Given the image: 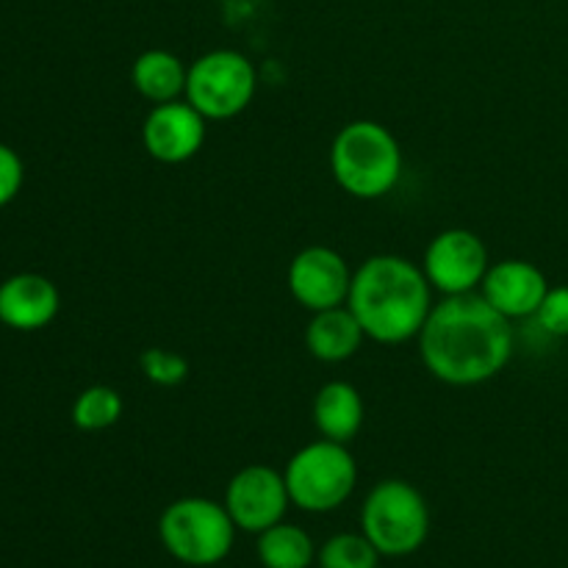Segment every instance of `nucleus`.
I'll return each instance as SVG.
<instances>
[{"instance_id": "nucleus-9", "label": "nucleus", "mask_w": 568, "mask_h": 568, "mask_svg": "<svg viewBox=\"0 0 568 568\" xmlns=\"http://www.w3.org/2000/svg\"><path fill=\"white\" fill-rule=\"evenodd\" d=\"M353 272L355 270H349L347 258L338 250L311 244V247L300 250L288 264L286 286L294 303L316 314V311L347 305Z\"/></svg>"}, {"instance_id": "nucleus-10", "label": "nucleus", "mask_w": 568, "mask_h": 568, "mask_svg": "<svg viewBox=\"0 0 568 568\" xmlns=\"http://www.w3.org/2000/svg\"><path fill=\"white\" fill-rule=\"evenodd\" d=\"M231 514L233 525L244 532H264L272 525L283 521L286 508L292 505L283 471L272 466H244L231 477L222 503Z\"/></svg>"}, {"instance_id": "nucleus-5", "label": "nucleus", "mask_w": 568, "mask_h": 568, "mask_svg": "<svg viewBox=\"0 0 568 568\" xmlns=\"http://www.w3.org/2000/svg\"><path fill=\"white\" fill-rule=\"evenodd\" d=\"M283 477H286L292 505L308 514H327V510L342 508L355 491L358 464L347 444L320 438L300 447L288 458Z\"/></svg>"}, {"instance_id": "nucleus-11", "label": "nucleus", "mask_w": 568, "mask_h": 568, "mask_svg": "<svg viewBox=\"0 0 568 568\" xmlns=\"http://www.w3.org/2000/svg\"><path fill=\"white\" fill-rule=\"evenodd\" d=\"M205 116L186 100H170L148 111L142 122V144L159 164H183L205 144Z\"/></svg>"}, {"instance_id": "nucleus-19", "label": "nucleus", "mask_w": 568, "mask_h": 568, "mask_svg": "<svg viewBox=\"0 0 568 568\" xmlns=\"http://www.w3.org/2000/svg\"><path fill=\"white\" fill-rule=\"evenodd\" d=\"M381 552L361 532H338L320 549V568H377Z\"/></svg>"}, {"instance_id": "nucleus-8", "label": "nucleus", "mask_w": 568, "mask_h": 568, "mask_svg": "<svg viewBox=\"0 0 568 568\" xmlns=\"http://www.w3.org/2000/svg\"><path fill=\"white\" fill-rule=\"evenodd\" d=\"M488 266L491 258L486 242L466 227H449L433 236L422 258L427 283L444 297L480 292Z\"/></svg>"}, {"instance_id": "nucleus-14", "label": "nucleus", "mask_w": 568, "mask_h": 568, "mask_svg": "<svg viewBox=\"0 0 568 568\" xmlns=\"http://www.w3.org/2000/svg\"><path fill=\"white\" fill-rule=\"evenodd\" d=\"M364 342V327L358 325V320H355L347 305L316 311V314H311L308 327H305V347L322 364L349 361Z\"/></svg>"}, {"instance_id": "nucleus-17", "label": "nucleus", "mask_w": 568, "mask_h": 568, "mask_svg": "<svg viewBox=\"0 0 568 568\" xmlns=\"http://www.w3.org/2000/svg\"><path fill=\"white\" fill-rule=\"evenodd\" d=\"M258 558L266 568H308L314 564V541L303 527L277 521L258 532Z\"/></svg>"}, {"instance_id": "nucleus-18", "label": "nucleus", "mask_w": 568, "mask_h": 568, "mask_svg": "<svg viewBox=\"0 0 568 568\" xmlns=\"http://www.w3.org/2000/svg\"><path fill=\"white\" fill-rule=\"evenodd\" d=\"M125 414L122 394L111 386H89L72 403V425L83 433H100L114 427Z\"/></svg>"}, {"instance_id": "nucleus-20", "label": "nucleus", "mask_w": 568, "mask_h": 568, "mask_svg": "<svg viewBox=\"0 0 568 568\" xmlns=\"http://www.w3.org/2000/svg\"><path fill=\"white\" fill-rule=\"evenodd\" d=\"M139 366H142V375L148 377L153 386L172 388L181 386L189 377V361L181 353L166 347H150L139 355Z\"/></svg>"}, {"instance_id": "nucleus-1", "label": "nucleus", "mask_w": 568, "mask_h": 568, "mask_svg": "<svg viewBox=\"0 0 568 568\" xmlns=\"http://www.w3.org/2000/svg\"><path fill=\"white\" fill-rule=\"evenodd\" d=\"M416 338L425 369L447 386L494 381L514 355L510 320L488 305L480 292L444 297L433 305Z\"/></svg>"}, {"instance_id": "nucleus-16", "label": "nucleus", "mask_w": 568, "mask_h": 568, "mask_svg": "<svg viewBox=\"0 0 568 568\" xmlns=\"http://www.w3.org/2000/svg\"><path fill=\"white\" fill-rule=\"evenodd\" d=\"M189 67L170 50H144L131 67V83L148 103H170L181 100L186 92Z\"/></svg>"}, {"instance_id": "nucleus-12", "label": "nucleus", "mask_w": 568, "mask_h": 568, "mask_svg": "<svg viewBox=\"0 0 568 568\" xmlns=\"http://www.w3.org/2000/svg\"><path fill=\"white\" fill-rule=\"evenodd\" d=\"M547 292V275L532 261L525 258H505L491 264L480 286L486 303L494 305L503 316H508L510 322L536 316Z\"/></svg>"}, {"instance_id": "nucleus-4", "label": "nucleus", "mask_w": 568, "mask_h": 568, "mask_svg": "<svg viewBox=\"0 0 568 568\" xmlns=\"http://www.w3.org/2000/svg\"><path fill=\"white\" fill-rule=\"evenodd\" d=\"M239 527L225 505L205 497H183L166 505L159 536L166 552L186 566H216L231 555Z\"/></svg>"}, {"instance_id": "nucleus-6", "label": "nucleus", "mask_w": 568, "mask_h": 568, "mask_svg": "<svg viewBox=\"0 0 568 568\" xmlns=\"http://www.w3.org/2000/svg\"><path fill=\"white\" fill-rule=\"evenodd\" d=\"M361 527L375 549L388 558L416 552L430 532V508L419 488L405 480H381L364 499Z\"/></svg>"}, {"instance_id": "nucleus-15", "label": "nucleus", "mask_w": 568, "mask_h": 568, "mask_svg": "<svg viewBox=\"0 0 568 568\" xmlns=\"http://www.w3.org/2000/svg\"><path fill=\"white\" fill-rule=\"evenodd\" d=\"M364 397L347 381H331L314 397V425L322 438L349 444L364 427Z\"/></svg>"}, {"instance_id": "nucleus-21", "label": "nucleus", "mask_w": 568, "mask_h": 568, "mask_svg": "<svg viewBox=\"0 0 568 568\" xmlns=\"http://www.w3.org/2000/svg\"><path fill=\"white\" fill-rule=\"evenodd\" d=\"M536 322L549 336H568V286H549L541 308L536 311Z\"/></svg>"}, {"instance_id": "nucleus-22", "label": "nucleus", "mask_w": 568, "mask_h": 568, "mask_svg": "<svg viewBox=\"0 0 568 568\" xmlns=\"http://www.w3.org/2000/svg\"><path fill=\"white\" fill-rule=\"evenodd\" d=\"M22 178H26L22 159L9 148V144H0V209L9 205L11 200L20 194Z\"/></svg>"}, {"instance_id": "nucleus-13", "label": "nucleus", "mask_w": 568, "mask_h": 568, "mask_svg": "<svg viewBox=\"0 0 568 568\" xmlns=\"http://www.w3.org/2000/svg\"><path fill=\"white\" fill-rule=\"evenodd\" d=\"M61 294L50 277L20 272L0 283V322L11 331H42L59 316Z\"/></svg>"}, {"instance_id": "nucleus-3", "label": "nucleus", "mask_w": 568, "mask_h": 568, "mask_svg": "<svg viewBox=\"0 0 568 568\" xmlns=\"http://www.w3.org/2000/svg\"><path fill=\"white\" fill-rule=\"evenodd\" d=\"M331 172L349 197H386L403 178V148L381 122L353 120L333 139Z\"/></svg>"}, {"instance_id": "nucleus-2", "label": "nucleus", "mask_w": 568, "mask_h": 568, "mask_svg": "<svg viewBox=\"0 0 568 568\" xmlns=\"http://www.w3.org/2000/svg\"><path fill=\"white\" fill-rule=\"evenodd\" d=\"M347 308L377 344L416 338L433 311V286L425 272L405 255H372L353 272Z\"/></svg>"}, {"instance_id": "nucleus-7", "label": "nucleus", "mask_w": 568, "mask_h": 568, "mask_svg": "<svg viewBox=\"0 0 568 568\" xmlns=\"http://www.w3.org/2000/svg\"><path fill=\"white\" fill-rule=\"evenodd\" d=\"M258 72L253 61L239 50H209L189 64L183 100L205 120H233L255 98Z\"/></svg>"}]
</instances>
